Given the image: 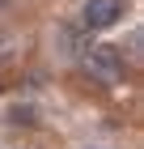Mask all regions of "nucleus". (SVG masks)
Instances as JSON below:
<instances>
[{"label":"nucleus","mask_w":144,"mask_h":149,"mask_svg":"<svg viewBox=\"0 0 144 149\" xmlns=\"http://www.w3.org/2000/svg\"><path fill=\"white\" fill-rule=\"evenodd\" d=\"M89 149H102V145H89Z\"/></svg>","instance_id":"5"},{"label":"nucleus","mask_w":144,"mask_h":149,"mask_svg":"<svg viewBox=\"0 0 144 149\" xmlns=\"http://www.w3.org/2000/svg\"><path fill=\"white\" fill-rule=\"evenodd\" d=\"M4 4H9V0H0V9H4Z\"/></svg>","instance_id":"4"},{"label":"nucleus","mask_w":144,"mask_h":149,"mask_svg":"<svg viewBox=\"0 0 144 149\" xmlns=\"http://www.w3.org/2000/svg\"><path fill=\"white\" fill-rule=\"evenodd\" d=\"M85 68L102 85H119L123 81V56L119 47H85Z\"/></svg>","instance_id":"1"},{"label":"nucleus","mask_w":144,"mask_h":149,"mask_svg":"<svg viewBox=\"0 0 144 149\" xmlns=\"http://www.w3.org/2000/svg\"><path fill=\"white\" fill-rule=\"evenodd\" d=\"M127 17V0H85L81 4V26L85 30H114Z\"/></svg>","instance_id":"2"},{"label":"nucleus","mask_w":144,"mask_h":149,"mask_svg":"<svg viewBox=\"0 0 144 149\" xmlns=\"http://www.w3.org/2000/svg\"><path fill=\"white\" fill-rule=\"evenodd\" d=\"M0 94H4V72H0Z\"/></svg>","instance_id":"3"}]
</instances>
